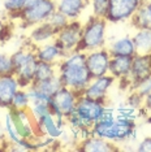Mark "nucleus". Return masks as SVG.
<instances>
[{
    "label": "nucleus",
    "instance_id": "f257e3e1",
    "mask_svg": "<svg viewBox=\"0 0 151 152\" xmlns=\"http://www.w3.org/2000/svg\"><path fill=\"white\" fill-rule=\"evenodd\" d=\"M57 75L63 86L82 95L92 79L86 66V52L76 50L65 55L57 63Z\"/></svg>",
    "mask_w": 151,
    "mask_h": 152
},
{
    "label": "nucleus",
    "instance_id": "f03ea898",
    "mask_svg": "<svg viewBox=\"0 0 151 152\" xmlns=\"http://www.w3.org/2000/svg\"><path fill=\"white\" fill-rule=\"evenodd\" d=\"M136 120L115 116L113 118H102L90 127L91 135H97L113 143H125L136 138Z\"/></svg>",
    "mask_w": 151,
    "mask_h": 152
},
{
    "label": "nucleus",
    "instance_id": "7ed1b4c3",
    "mask_svg": "<svg viewBox=\"0 0 151 152\" xmlns=\"http://www.w3.org/2000/svg\"><path fill=\"white\" fill-rule=\"evenodd\" d=\"M106 107L107 103L97 102L81 95L76 103L74 110L68 116L67 124H69L76 131L90 135V127L100 120Z\"/></svg>",
    "mask_w": 151,
    "mask_h": 152
},
{
    "label": "nucleus",
    "instance_id": "20e7f679",
    "mask_svg": "<svg viewBox=\"0 0 151 152\" xmlns=\"http://www.w3.org/2000/svg\"><path fill=\"white\" fill-rule=\"evenodd\" d=\"M106 33H107V20L91 16L82 25V37L77 50L84 52L103 48L106 44Z\"/></svg>",
    "mask_w": 151,
    "mask_h": 152
},
{
    "label": "nucleus",
    "instance_id": "39448f33",
    "mask_svg": "<svg viewBox=\"0 0 151 152\" xmlns=\"http://www.w3.org/2000/svg\"><path fill=\"white\" fill-rule=\"evenodd\" d=\"M78 95L73 90L61 86L50 99V110L51 113L60 121H67L68 116L76 108V103H77Z\"/></svg>",
    "mask_w": 151,
    "mask_h": 152
},
{
    "label": "nucleus",
    "instance_id": "423d86ee",
    "mask_svg": "<svg viewBox=\"0 0 151 152\" xmlns=\"http://www.w3.org/2000/svg\"><path fill=\"white\" fill-rule=\"evenodd\" d=\"M57 11L56 1L55 0H43L38 4L23 9L21 13H18L16 17H18L22 21V25L25 27H33L39 25L42 22L48 21L52 13Z\"/></svg>",
    "mask_w": 151,
    "mask_h": 152
},
{
    "label": "nucleus",
    "instance_id": "0eeeda50",
    "mask_svg": "<svg viewBox=\"0 0 151 152\" xmlns=\"http://www.w3.org/2000/svg\"><path fill=\"white\" fill-rule=\"evenodd\" d=\"M146 3V0H109L108 12L106 16L107 22L130 21L133 15Z\"/></svg>",
    "mask_w": 151,
    "mask_h": 152
},
{
    "label": "nucleus",
    "instance_id": "6e6552de",
    "mask_svg": "<svg viewBox=\"0 0 151 152\" xmlns=\"http://www.w3.org/2000/svg\"><path fill=\"white\" fill-rule=\"evenodd\" d=\"M82 37V23L78 20L69 21L65 27L60 30L55 37V42L65 53L76 51L80 46Z\"/></svg>",
    "mask_w": 151,
    "mask_h": 152
},
{
    "label": "nucleus",
    "instance_id": "1a4fd4ad",
    "mask_svg": "<svg viewBox=\"0 0 151 152\" xmlns=\"http://www.w3.org/2000/svg\"><path fill=\"white\" fill-rule=\"evenodd\" d=\"M8 110L11 112L13 122L16 125V129L22 139L35 142L40 137L38 134L37 121L33 117L32 113H30L29 109H21V110L8 109Z\"/></svg>",
    "mask_w": 151,
    "mask_h": 152
},
{
    "label": "nucleus",
    "instance_id": "9d476101",
    "mask_svg": "<svg viewBox=\"0 0 151 152\" xmlns=\"http://www.w3.org/2000/svg\"><path fill=\"white\" fill-rule=\"evenodd\" d=\"M109 61H111V53L104 47L86 52V66L92 78L108 74Z\"/></svg>",
    "mask_w": 151,
    "mask_h": 152
},
{
    "label": "nucleus",
    "instance_id": "9b49d317",
    "mask_svg": "<svg viewBox=\"0 0 151 152\" xmlns=\"http://www.w3.org/2000/svg\"><path fill=\"white\" fill-rule=\"evenodd\" d=\"M116 78L112 77L111 74H106L102 77L92 78L91 82L86 86V88L84 90L82 95L86 96L89 99L97 100V102L106 103L107 100V94L111 88V86L115 83Z\"/></svg>",
    "mask_w": 151,
    "mask_h": 152
},
{
    "label": "nucleus",
    "instance_id": "f8f14e48",
    "mask_svg": "<svg viewBox=\"0 0 151 152\" xmlns=\"http://www.w3.org/2000/svg\"><path fill=\"white\" fill-rule=\"evenodd\" d=\"M67 125V121H60L55 117L52 113L48 112L40 118L37 120V129L40 137L47 135L54 139H59L64 134V127Z\"/></svg>",
    "mask_w": 151,
    "mask_h": 152
},
{
    "label": "nucleus",
    "instance_id": "ddd939ff",
    "mask_svg": "<svg viewBox=\"0 0 151 152\" xmlns=\"http://www.w3.org/2000/svg\"><path fill=\"white\" fill-rule=\"evenodd\" d=\"M20 88L21 87L15 74L0 75V108L11 109L13 96Z\"/></svg>",
    "mask_w": 151,
    "mask_h": 152
},
{
    "label": "nucleus",
    "instance_id": "4468645a",
    "mask_svg": "<svg viewBox=\"0 0 151 152\" xmlns=\"http://www.w3.org/2000/svg\"><path fill=\"white\" fill-rule=\"evenodd\" d=\"M77 150L84 152H113L119 151L120 148L117 144L111 140L90 134V135L82 138V142L78 143Z\"/></svg>",
    "mask_w": 151,
    "mask_h": 152
},
{
    "label": "nucleus",
    "instance_id": "2eb2a0df",
    "mask_svg": "<svg viewBox=\"0 0 151 152\" xmlns=\"http://www.w3.org/2000/svg\"><path fill=\"white\" fill-rule=\"evenodd\" d=\"M151 75V53L150 55H134L132 60V68H130L129 82L130 87L133 83L141 81V79Z\"/></svg>",
    "mask_w": 151,
    "mask_h": 152
},
{
    "label": "nucleus",
    "instance_id": "dca6fc26",
    "mask_svg": "<svg viewBox=\"0 0 151 152\" xmlns=\"http://www.w3.org/2000/svg\"><path fill=\"white\" fill-rule=\"evenodd\" d=\"M38 63H39V61H38V58L35 56V51H34V52L27 57V60L25 63L18 69L15 70V75L17 77V81H18L21 88H27L34 83Z\"/></svg>",
    "mask_w": 151,
    "mask_h": 152
},
{
    "label": "nucleus",
    "instance_id": "f3484780",
    "mask_svg": "<svg viewBox=\"0 0 151 152\" xmlns=\"http://www.w3.org/2000/svg\"><path fill=\"white\" fill-rule=\"evenodd\" d=\"M65 55L67 53L57 46L55 40L35 46V56L38 58V61H43V63H50V64H57Z\"/></svg>",
    "mask_w": 151,
    "mask_h": 152
},
{
    "label": "nucleus",
    "instance_id": "a211bd4d",
    "mask_svg": "<svg viewBox=\"0 0 151 152\" xmlns=\"http://www.w3.org/2000/svg\"><path fill=\"white\" fill-rule=\"evenodd\" d=\"M132 56H111L108 74L120 81L128 79L132 68Z\"/></svg>",
    "mask_w": 151,
    "mask_h": 152
},
{
    "label": "nucleus",
    "instance_id": "6ab92c4d",
    "mask_svg": "<svg viewBox=\"0 0 151 152\" xmlns=\"http://www.w3.org/2000/svg\"><path fill=\"white\" fill-rule=\"evenodd\" d=\"M57 31L50 25L48 21L42 22L39 25L33 26L32 31L29 34V43L34 44V46H39V44L51 42L55 39Z\"/></svg>",
    "mask_w": 151,
    "mask_h": 152
},
{
    "label": "nucleus",
    "instance_id": "aec40b11",
    "mask_svg": "<svg viewBox=\"0 0 151 152\" xmlns=\"http://www.w3.org/2000/svg\"><path fill=\"white\" fill-rule=\"evenodd\" d=\"M89 4V0H56V8L70 21L78 20Z\"/></svg>",
    "mask_w": 151,
    "mask_h": 152
},
{
    "label": "nucleus",
    "instance_id": "412c9836",
    "mask_svg": "<svg viewBox=\"0 0 151 152\" xmlns=\"http://www.w3.org/2000/svg\"><path fill=\"white\" fill-rule=\"evenodd\" d=\"M111 56H134L136 46L132 37H121L119 39L113 40L108 48Z\"/></svg>",
    "mask_w": 151,
    "mask_h": 152
},
{
    "label": "nucleus",
    "instance_id": "4be33fe9",
    "mask_svg": "<svg viewBox=\"0 0 151 152\" xmlns=\"http://www.w3.org/2000/svg\"><path fill=\"white\" fill-rule=\"evenodd\" d=\"M132 38H133V42H134L137 53L138 55L151 53V27L137 30V33Z\"/></svg>",
    "mask_w": 151,
    "mask_h": 152
},
{
    "label": "nucleus",
    "instance_id": "5701e85b",
    "mask_svg": "<svg viewBox=\"0 0 151 152\" xmlns=\"http://www.w3.org/2000/svg\"><path fill=\"white\" fill-rule=\"evenodd\" d=\"M130 23L137 30L151 27V13L149 11V8H147L146 3L133 15V17L130 18Z\"/></svg>",
    "mask_w": 151,
    "mask_h": 152
},
{
    "label": "nucleus",
    "instance_id": "b1692460",
    "mask_svg": "<svg viewBox=\"0 0 151 152\" xmlns=\"http://www.w3.org/2000/svg\"><path fill=\"white\" fill-rule=\"evenodd\" d=\"M57 74V64H50V63H43L39 61L35 72V78L34 82H42L46 79H50Z\"/></svg>",
    "mask_w": 151,
    "mask_h": 152
},
{
    "label": "nucleus",
    "instance_id": "393cba45",
    "mask_svg": "<svg viewBox=\"0 0 151 152\" xmlns=\"http://www.w3.org/2000/svg\"><path fill=\"white\" fill-rule=\"evenodd\" d=\"M33 86L35 88H38L39 91H42L43 94H46L47 96H52L55 92L59 90L61 86V81L59 78V75H55V77L50 78V79H46V81H42V82H34Z\"/></svg>",
    "mask_w": 151,
    "mask_h": 152
},
{
    "label": "nucleus",
    "instance_id": "a878e982",
    "mask_svg": "<svg viewBox=\"0 0 151 152\" xmlns=\"http://www.w3.org/2000/svg\"><path fill=\"white\" fill-rule=\"evenodd\" d=\"M30 108V98L27 88H20L15 94L12 100L11 109L21 110V109H29Z\"/></svg>",
    "mask_w": 151,
    "mask_h": 152
},
{
    "label": "nucleus",
    "instance_id": "bb28decb",
    "mask_svg": "<svg viewBox=\"0 0 151 152\" xmlns=\"http://www.w3.org/2000/svg\"><path fill=\"white\" fill-rule=\"evenodd\" d=\"M5 131H7V134H8V138H9V142H11V143H21V142L25 140L20 137L18 131L16 129L15 122H13L11 112H8L5 116Z\"/></svg>",
    "mask_w": 151,
    "mask_h": 152
},
{
    "label": "nucleus",
    "instance_id": "cd10ccee",
    "mask_svg": "<svg viewBox=\"0 0 151 152\" xmlns=\"http://www.w3.org/2000/svg\"><path fill=\"white\" fill-rule=\"evenodd\" d=\"M69 21H70V20L68 18L67 16H64L61 12H59V11H56L55 13H52V15H51V17L48 18L50 25L52 26L57 33H59L60 30L63 29V27L67 26L68 23H69Z\"/></svg>",
    "mask_w": 151,
    "mask_h": 152
},
{
    "label": "nucleus",
    "instance_id": "c85d7f7f",
    "mask_svg": "<svg viewBox=\"0 0 151 152\" xmlns=\"http://www.w3.org/2000/svg\"><path fill=\"white\" fill-rule=\"evenodd\" d=\"M130 88H132L133 91H136L137 94H139L142 98H146L151 92V75L141 79V81L136 82V83H133Z\"/></svg>",
    "mask_w": 151,
    "mask_h": 152
},
{
    "label": "nucleus",
    "instance_id": "c756f323",
    "mask_svg": "<svg viewBox=\"0 0 151 152\" xmlns=\"http://www.w3.org/2000/svg\"><path fill=\"white\" fill-rule=\"evenodd\" d=\"M109 7V0H91V8L92 16L106 18Z\"/></svg>",
    "mask_w": 151,
    "mask_h": 152
},
{
    "label": "nucleus",
    "instance_id": "7c9ffc66",
    "mask_svg": "<svg viewBox=\"0 0 151 152\" xmlns=\"http://www.w3.org/2000/svg\"><path fill=\"white\" fill-rule=\"evenodd\" d=\"M25 8V0H4V9L11 17H16Z\"/></svg>",
    "mask_w": 151,
    "mask_h": 152
},
{
    "label": "nucleus",
    "instance_id": "2f4dec72",
    "mask_svg": "<svg viewBox=\"0 0 151 152\" xmlns=\"http://www.w3.org/2000/svg\"><path fill=\"white\" fill-rule=\"evenodd\" d=\"M4 74H15V70H13L11 56L0 53V75H4Z\"/></svg>",
    "mask_w": 151,
    "mask_h": 152
},
{
    "label": "nucleus",
    "instance_id": "473e14b6",
    "mask_svg": "<svg viewBox=\"0 0 151 152\" xmlns=\"http://www.w3.org/2000/svg\"><path fill=\"white\" fill-rule=\"evenodd\" d=\"M143 100H145V98H142L139 94H137L136 91H133L132 90L130 95L128 96V103H126V104L130 105L132 108H134V109H142Z\"/></svg>",
    "mask_w": 151,
    "mask_h": 152
},
{
    "label": "nucleus",
    "instance_id": "72a5a7b5",
    "mask_svg": "<svg viewBox=\"0 0 151 152\" xmlns=\"http://www.w3.org/2000/svg\"><path fill=\"white\" fill-rule=\"evenodd\" d=\"M137 151L139 152H151V137H146L138 143Z\"/></svg>",
    "mask_w": 151,
    "mask_h": 152
},
{
    "label": "nucleus",
    "instance_id": "f704fd0d",
    "mask_svg": "<svg viewBox=\"0 0 151 152\" xmlns=\"http://www.w3.org/2000/svg\"><path fill=\"white\" fill-rule=\"evenodd\" d=\"M142 109L146 110L147 113H151V92L146 96L145 100H143V107H142Z\"/></svg>",
    "mask_w": 151,
    "mask_h": 152
},
{
    "label": "nucleus",
    "instance_id": "c9c22d12",
    "mask_svg": "<svg viewBox=\"0 0 151 152\" xmlns=\"http://www.w3.org/2000/svg\"><path fill=\"white\" fill-rule=\"evenodd\" d=\"M146 5H147V8H149V11L151 13V0H146Z\"/></svg>",
    "mask_w": 151,
    "mask_h": 152
},
{
    "label": "nucleus",
    "instance_id": "e433bc0d",
    "mask_svg": "<svg viewBox=\"0 0 151 152\" xmlns=\"http://www.w3.org/2000/svg\"><path fill=\"white\" fill-rule=\"evenodd\" d=\"M3 30L4 29H3V26L0 25V40H1V38H3Z\"/></svg>",
    "mask_w": 151,
    "mask_h": 152
},
{
    "label": "nucleus",
    "instance_id": "4c0bfd02",
    "mask_svg": "<svg viewBox=\"0 0 151 152\" xmlns=\"http://www.w3.org/2000/svg\"><path fill=\"white\" fill-rule=\"evenodd\" d=\"M55 1H56V0H55Z\"/></svg>",
    "mask_w": 151,
    "mask_h": 152
}]
</instances>
